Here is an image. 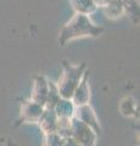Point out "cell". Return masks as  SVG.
<instances>
[{
	"mask_svg": "<svg viewBox=\"0 0 140 146\" xmlns=\"http://www.w3.org/2000/svg\"><path fill=\"white\" fill-rule=\"evenodd\" d=\"M105 28L101 26L95 25L90 20L89 16L82 15V13H74L73 17L62 27V29L58 35V43L62 46L72 42L74 39L85 38V36H100Z\"/></svg>",
	"mask_w": 140,
	"mask_h": 146,
	"instance_id": "6da1fadb",
	"label": "cell"
},
{
	"mask_svg": "<svg viewBox=\"0 0 140 146\" xmlns=\"http://www.w3.org/2000/svg\"><path fill=\"white\" fill-rule=\"evenodd\" d=\"M85 72L87 65L84 62L79 65H71L67 62L64 63V72L57 84V90L62 99H72V95Z\"/></svg>",
	"mask_w": 140,
	"mask_h": 146,
	"instance_id": "7a4b0ae2",
	"label": "cell"
},
{
	"mask_svg": "<svg viewBox=\"0 0 140 146\" xmlns=\"http://www.w3.org/2000/svg\"><path fill=\"white\" fill-rule=\"evenodd\" d=\"M71 138L82 146H95L98 140V134L89 125L74 116L71 118Z\"/></svg>",
	"mask_w": 140,
	"mask_h": 146,
	"instance_id": "3957f363",
	"label": "cell"
},
{
	"mask_svg": "<svg viewBox=\"0 0 140 146\" xmlns=\"http://www.w3.org/2000/svg\"><path fill=\"white\" fill-rule=\"evenodd\" d=\"M74 117L82 121L87 125H89L92 129L95 131L96 134L100 133V124H99V119L94 112V110L89 106V104L82 105V106H77L74 110Z\"/></svg>",
	"mask_w": 140,
	"mask_h": 146,
	"instance_id": "277c9868",
	"label": "cell"
},
{
	"mask_svg": "<svg viewBox=\"0 0 140 146\" xmlns=\"http://www.w3.org/2000/svg\"><path fill=\"white\" fill-rule=\"evenodd\" d=\"M90 99V90L88 85V72L84 73L82 80L79 82L78 86L76 88L73 95H72V102L74 104V106H82V105L89 104Z\"/></svg>",
	"mask_w": 140,
	"mask_h": 146,
	"instance_id": "5b68a950",
	"label": "cell"
},
{
	"mask_svg": "<svg viewBox=\"0 0 140 146\" xmlns=\"http://www.w3.org/2000/svg\"><path fill=\"white\" fill-rule=\"evenodd\" d=\"M44 110H45L44 105H40L33 101V100H31V101H27L23 104V106L21 108V117L22 119L27 122H38L39 118L43 115Z\"/></svg>",
	"mask_w": 140,
	"mask_h": 146,
	"instance_id": "8992f818",
	"label": "cell"
},
{
	"mask_svg": "<svg viewBox=\"0 0 140 146\" xmlns=\"http://www.w3.org/2000/svg\"><path fill=\"white\" fill-rule=\"evenodd\" d=\"M48 93H49V82L44 77H40V76L37 77L34 80V85H33L32 100L45 106Z\"/></svg>",
	"mask_w": 140,
	"mask_h": 146,
	"instance_id": "52a82bcc",
	"label": "cell"
},
{
	"mask_svg": "<svg viewBox=\"0 0 140 146\" xmlns=\"http://www.w3.org/2000/svg\"><path fill=\"white\" fill-rule=\"evenodd\" d=\"M57 121H58V117L55 113V111H54V108H46L45 107L43 115L39 118L38 122L40 124L42 130L45 134H49V133H52V131L56 130Z\"/></svg>",
	"mask_w": 140,
	"mask_h": 146,
	"instance_id": "ba28073f",
	"label": "cell"
},
{
	"mask_svg": "<svg viewBox=\"0 0 140 146\" xmlns=\"http://www.w3.org/2000/svg\"><path fill=\"white\" fill-rule=\"evenodd\" d=\"M74 110L76 106L71 99H62V98L54 107V111H55L58 118H72L74 116Z\"/></svg>",
	"mask_w": 140,
	"mask_h": 146,
	"instance_id": "9c48e42d",
	"label": "cell"
},
{
	"mask_svg": "<svg viewBox=\"0 0 140 146\" xmlns=\"http://www.w3.org/2000/svg\"><path fill=\"white\" fill-rule=\"evenodd\" d=\"M70 1L76 13H82V15L89 16L93 12H95V10L98 9L93 0H70Z\"/></svg>",
	"mask_w": 140,
	"mask_h": 146,
	"instance_id": "30bf717a",
	"label": "cell"
},
{
	"mask_svg": "<svg viewBox=\"0 0 140 146\" xmlns=\"http://www.w3.org/2000/svg\"><path fill=\"white\" fill-rule=\"evenodd\" d=\"M102 9H104V11H105L106 17L111 18V20H117V18L125 15L124 7L119 0H111V1Z\"/></svg>",
	"mask_w": 140,
	"mask_h": 146,
	"instance_id": "8fae6325",
	"label": "cell"
},
{
	"mask_svg": "<svg viewBox=\"0 0 140 146\" xmlns=\"http://www.w3.org/2000/svg\"><path fill=\"white\" fill-rule=\"evenodd\" d=\"M124 7L125 15H129L134 22L139 21V0H119Z\"/></svg>",
	"mask_w": 140,
	"mask_h": 146,
	"instance_id": "7c38bea8",
	"label": "cell"
},
{
	"mask_svg": "<svg viewBox=\"0 0 140 146\" xmlns=\"http://www.w3.org/2000/svg\"><path fill=\"white\" fill-rule=\"evenodd\" d=\"M60 93L57 90V85L49 83V93L46 96V101H45V107L46 108H54L55 105L60 101Z\"/></svg>",
	"mask_w": 140,
	"mask_h": 146,
	"instance_id": "4fadbf2b",
	"label": "cell"
},
{
	"mask_svg": "<svg viewBox=\"0 0 140 146\" xmlns=\"http://www.w3.org/2000/svg\"><path fill=\"white\" fill-rule=\"evenodd\" d=\"M71 118H58L56 133L62 138H71Z\"/></svg>",
	"mask_w": 140,
	"mask_h": 146,
	"instance_id": "5bb4252c",
	"label": "cell"
},
{
	"mask_svg": "<svg viewBox=\"0 0 140 146\" xmlns=\"http://www.w3.org/2000/svg\"><path fill=\"white\" fill-rule=\"evenodd\" d=\"M135 111H137V104H135V101L132 98H127L122 101V104H121L122 115L129 117V116H133Z\"/></svg>",
	"mask_w": 140,
	"mask_h": 146,
	"instance_id": "9a60e30c",
	"label": "cell"
},
{
	"mask_svg": "<svg viewBox=\"0 0 140 146\" xmlns=\"http://www.w3.org/2000/svg\"><path fill=\"white\" fill-rule=\"evenodd\" d=\"M65 139L66 138H62L56 131H52V133H49L45 136L44 146H64Z\"/></svg>",
	"mask_w": 140,
	"mask_h": 146,
	"instance_id": "2e32d148",
	"label": "cell"
},
{
	"mask_svg": "<svg viewBox=\"0 0 140 146\" xmlns=\"http://www.w3.org/2000/svg\"><path fill=\"white\" fill-rule=\"evenodd\" d=\"M64 146H82V145H79L73 138H66L65 143H64Z\"/></svg>",
	"mask_w": 140,
	"mask_h": 146,
	"instance_id": "e0dca14e",
	"label": "cell"
},
{
	"mask_svg": "<svg viewBox=\"0 0 140 146\" xmlns=\"http://www.w3.org/2000/svg\"><path fill=\"white\" fill-rule=\"evenodd\" d=\"M93 1L95 3L96 7H105L111 0H93Z\"/></svg>",
	"mask_w": 140,
	"mask_h": 146,
	"instance_id": "ac0fdd59",
	"label": "cell"
}]
</instances>
